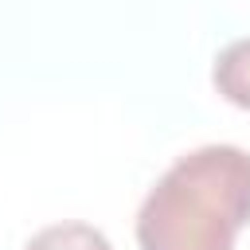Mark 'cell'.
<instances>
[{
  "mask_svg": "<svg viewBox=\"0 0 250 250\" xmlns=\"http://www.w3.org/2000/svg\"><path fill=\"white\" fill-rule=\"evenodd\" d=\"M250 223V152L203 145L180 156L137 211L141 250H234Z\"/></svg>",
  "mask_w": 250,
  "mask_h": 250,
  "instance_id": "1",
  "label": "cell"
},
{
  "mask_svg": "<svg viewBox=\"0 0 250 250\" xmlns=\"http://www.w3.org/2000/svg\"><path fill=\"white\" fill-rule=\"evenodd\" d=\"M211 82L230 105L250 109V39H234L230 47L219 51Z\"/></svg>",
  "mask_w": 250,
  "mask_h": 250,
  "instance_id": "2",
  "label": "cell"
},
{
  "mask_svg": "<svg viewBox=\"0 0 250 250\" xmlns=\"http://www.w3.org/2000/svg\"><path fill=\"white\" fill-rule=\"evenodd\" d=\"M23 250H113V246L90 223H55V227H43L39 234H31V242Z\"/></svg>",
  "mask_w": 250,
  "mask_h": 250,
  "instance_id": "3",
  "label": "cell"
}]
</instances>
